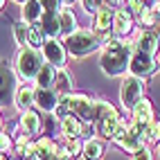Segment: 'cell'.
I'll return each instance as SVG.
<instances>
[{
	"label": "cell",
	"instance_id": "10",
	"mask_svg": "<svg viewBox=\"0 0 160 160\" xmlns=\"http://www.w3.org/2000/svg\"><path fill=\"white\" fill-rule=\"evenodd\" d=\"M133 29V16L129 9H117L113 16V32L115 36H126Z\"/></svg>",
	"mask_w": 160,
	"mask_h": 160
},
{
	"label": "cell",
	"instance_id": "20",
	"mask_svg": "<svg viewBox=\"0 0 160 160\" xmlns=\"http://www.w3.org/2000/svg\"><path fill=\"white\" fill-rule=\"evenodd\" d=\"M20 126H23V131H25L27 135H34V133H38V129H41V120H38V115H36L34 111H25L23 117H20Z\"/></svg>",
	"mask_w": 160,
	"mask_h": 160
},
{
	"label": "cell",
	"instance_id": "8",
	"mask_svg": "<svg viewBox=\"0 0 160 160\" xmlns=\"http://www.w3.org/2000/svg\"><path fill=\"white\" fill-rule=\"evenodd\" d=\"M14 90H16V77H14V72L9 70L7 66L0 63V106L7 104V99L14 95Z\"/></svg>",
	"mask_w": 160,
	"mask_h": 160
},
{
	"label": "cell",
	"instance_id": "32",
	"mask_svg": "<svg viewBox=\"0 0 160 160\" xmlns=\"http://www.w3.org/2000/svg\"><path fill=\"white\" fill-rule=\"evenodd\" d=\"M133 160H153V156H151V151H149L147 147H142L140 151L133 153Z\"/></svg>",
	"mask_w": 160,
	"mask_h": 160
},
{
	"label": "cell",
	"instance_id": "42",
	"mask_svg": "<svg viewBox=\"0 0 160 160\" xmlns=\"http://www.w3.org/2000/svg\"><path fill=\"white\" fill-rule=\"evenodd\" d=\"M0 124H2V122H0Z\"/></svg>",
	"mask_w": 160,
	"mask_h": 160
},
{
	"label": "cell",
	"instance_id": "28",
	"mask_svg": "<svg viewBox=\"0 0 160 160\" xmlns=\"http://www.w3.org/2000/svg\"><path fill=\"white\" fill-rule=\"evenodd\" d=\"M43 12H52V14H59V7H61V0H38Z\"/></svg>",
	"mask_w": 160,
	"mask_h": 160
},
{
	"label": "cell",
	"instance_id": "2",
	"mask_svg": "<svg viewBox=\"0 0 160 160\" xmlns=\"http://www.w3.org/2000/svg\"><path fill=\"white\" fill-rule=\"evenodd\" d=\"M16 68L20 72L23 79H36L38 70L43 68V61H41V54L34 50V48H25L18 52L16 57Z\"/></svg>",
	"mask_w": 160,
	"mask_h": 160
},
{
	"label": "cell",
	"instance_id": "26",
	"mask_svg": "<svg viewBox=\"0 0 160 160\" xmlns=\"http://www.w3.org/2000/svg\"><path fill=\"white\" fill-rule=\"evenodd\" d=\"M144 138H147V142H158L160 140V122H151L147 126V131H144Z\"/></svg>",
	"mask_w": 160,
	"mask_h": 160
},
{
	"label": "cell",
	"instance_id": "16",
	"mask_svg": "<svg viewBox=\"0 0 160 160\" xmlns=\"http://www.w3.org/2000/svg\"><path fill=\"white\" fill-rule=\"evenodd\" d=\"M16 108L20 111V113H25V111H29V106L34 104V90H32L29 86H20L18 90H16Z\"/></svg>",
	"mask_w": 160,
	"mask_h": 160
},
{
	"label": "cell",
	"instance_id": "15",
	"mask_svg": "<svg viewBox=\"0 0 160 160\" xmlns=\"http://www.w3.org/2000/svg\"><path fill=\"white\" fill-rule=\"evenodd\" d=\"M138 50L153 57L158 52V36L153 34V32H142L140 38H138Z\"/></svg>",
	"mask_w": 160,
	"mask_h": 160
},
{
	"label": "cell",
	"instance_id": "1",
	"mask_svg": "<svg viewBox=\"0 0 160 160\" xmlns=\"http://www.w3.org/2000/svg\"><path fill=\"white\" fill-rule=\"evenodd\" d=\"M99 45H102V38L95 32H74L66 41V48L72 57H86L90 52H95Z\"/></svg>",
	"mask_w": 160,
	"mask_h": 160
},
{
	"label": "cell",
	"instance_id": "27",
	"mask_svg": "<svg viewBox=\"0 0 160 160\" xmlns=\"http://www.w3.org/2000/svg\"><path fill=\"white\" fill-rule=\"evenodd\" d=\"M81 5H83V9H86V12L95 14L99 7H106V0H81Z\"/></svg>",
	"mask_w": 160,
	"mask_h": 160
},
{
	"label": "cell",
	"instance_id": "34",
	"mask_svg": "<svg viewBox=\"0 0 160 160\" xmlns=\"http://www.w3.org/2000/svg\"><path fill=\"white\" fill-rule=\"evenodd\" d=\"M45 131H48V133L52 131V120H50V117H48V120H45Z\"/></svg>",
	"mask_w": 160,
	"mask_h": 160
},
{
	"label": "cell",
	"instance_id": "9",
	"mask_svg": "<svg viewBox=\"0 0 160 160\" xmlns=\"http://www.w3.org/2000/svg\"><path fill=\"white\" fill-rule=\"evenodd\" d=\"M113 9L106 5V7H99L95 12V20H92V27H95V34H106L108 29H113Z\"/></svg>",
	"mask_w": 160,
	"mask_h": 160
},
{
	"label": "cell",
	"instance_id": "4",
	"mask_svg": "<svg viewBox=\"0 0 160 160\" xmlns=\"http://www.w3.org/2000/svg\"><path fill=\"white\" fill-rule=\"evenodd\" d=\"M156 68H158V61L151 54H144L140 50H138L129 61V70L133 72V77H149V74L156 72Z\"/></svg>",
	"mask_w": 160,
	"mask_h": 160
},
{
	"label": "cell",
	"instance_id": "33",
	"mask_svg": "<svg viewBox=\"0 0 160 160\" xmlns=\"http://www.w3.org/2000/svg\"><path fill=\"white\" fill-rule=\"evenodd\" d=\"M129 7H131V12H133V14H138V16H140V12L144 9L142 0H129Z\"/></svg>",
	"mask_w": 160,
	"mask_h": 160
},
{
	"label": "cell",
	"instance_id": "21",
	"mask_svg": "<svg viewBox=\"0 0 160 160\" xmlns=\"http://www.w3.org/2000/svg\"><path fill=\"white\" fill-rule=\"evenodd\" d=\"M117 124H120V117H104V120H97V122H95L97 133H102L104 138H115Z\"/></svg>",
	"mask_w": 160,
	"mask_h": 160
},
{
	"label": "cell",
	"instance_id": "29",
	"mask_svg": "<svg viewBox=\"0 0 160 160\" xmlns=\"http://www.w3.org/2000/svg\"><path fill=\"white\" fill-rule=\"evenodd\" d=\"M140 20H142L144 25H153V20H156V12H153L151 7H144L142 12H140Z\"/></svg>",
	"mask_w": 160,
	"mask_h": 160
},
{
	"label": "cell",
	"instance_id": "40",
	"mask_svg": "<svg viewBox=\"0 0 160 160\" xmlns=\"http://www.w3.org/2000/svg\"><path fill=\"white\" fill-rule=\"evenodd\" d=\"M63 2H68V5H70V2H74V0H63Z\"/></svg>",
	"mask_w": 160,
	"mask_h": 160
},
{
	"label": "cell",
	"instance_id": "36",
	"mask_svg": "<svg viewBox=\"0 0 160 160\" xmlns=\"http://www.w3.org/2000/svg\"><path fill=\"white\" fill-rule=\"evenodd\" d=\"M111 2H113V5H120V2H122V0H111Z\"/></svg>",
	"mask_w": 160,
	"mask_h": 160
},
{
	"label": "cell",
	"instance_id": "38",
	"mask_svg": "<svg viewBox=\"0 0 160 160\" xmlns=\"http://www.w3.org/2000/svg\"><path fill=\"white\" fill-rule=\"evenodd\" d=\"M16 2H20V5H25V2H27V0H16Z\"/></svg>",
	"mask_w": 160,
	"mask_h": 160
},
{
	"label": "cell",
	"instance_id": "11",
	"mask_svg": "<svg viewBox=\"0 0 160 160\" xmlns=\"http://www.w3.org/2000/svg\"><path fill=\"white\" fill-rule=\"evenodd\" d=\"M34 104H38L45 113H50L59 104V92H54L52 88H38V90H34Z\"/></svg>",
	"mask_w": 160,
	"mask_h": 160
},
{
	"label": "cell",
	"instance_id": "17",
	"mask_svg": "<svg viewBox=\"0 0 160 160\" xmlns=\"http://www.w3.org/2000/svg\"><path fill=\"white\" fill-rule=\"evenodd\" d=\"M81 153H83L86 160H102V156H104V142L97 140V138H90V140L83 144Z\"/></svg>",
	"mask_w": 160,
	"mask_h": 160
},
{
	"label": "cell",
	"instance_id": "39",
	"mask_svg": "<svg viewBox=\"0 0 160 160\" xmlns=\"http://www.w3.org/2000/svg\"><path fill=\"white\" fill-rule=\"evenodd\" d=\"M0 160H7V156H2V153H0Z\"/></svg>",
	"mask_w": 160,
	"mask_h": 160
},
{
	"label": "cell",
	"instance_id": "23",
	"mask_svg": "<svg viewBox=\"0 0 160 160\" xmlns=\"http://www.w3.org/2000/svg\"><path fill=\"white\" fill-rule=\"evenodd\" d=\"M54 86H57V92L59 95H68L72 90V79H70V74L63 70V68L57 72V83H54Z\"/></svg>",
	"mask_w": 160,
	"mask_h": 160
},
{
	"label": "cell",
	"instance_id": "30",
	"mask_svg": "<svg viewBox=\"0 0 160 160\" xmlns=\"http://www.w3.org/2000/svg\"><path fill=\"white\" fill-rule=\"evenodd\" d=\"M12 144H14L12 138H9L7 133H0V153H2V156L9 153V151H12Z\"/></svg>",
	"mask_w": 160,
	"mask_h": 160
},
{
	"label": "cell",
	"instance_id": "6",
	"mask_svg": "<svg viewBox=\"0 0 160 160\" xmlns=\"http://www.w3.org/2000/svg\"><path fill=\"white\" fill-rule=\"evenodd\" d=\"M43 57H45V61L50 63V66L63 68V63H66V48H63L57 38H50L43 45Z\"/></svg>",
	"mask_w": 160,
	"mask_h": 160
},
{
	"label": "cell",
	"instance_id": "18",
	"mask_svg": "<svg viewBox=\"0 0 160 160\" xmlns=\"http://www.w3.org/2000/svg\"><path fill=\"white\" fill-rule=\"evenodd\" d=\"M61 129H63V133H66L68 140H74V138L81 135V120L74 117V115H68V117L61 120Z\"/></svg>",
	"mask_w": 160,
	"mask_h": 160
},
{
	"label": "cell",
	"instance_id": "31",
	"mask_svg": "<svg viewBox=\"0 0 160 160\" xmlns=\"http://www.w3.org/2000/svg\"><path fill=\"white\" fill-rule=\"evenodd\" d=\"M81 149H83V147L79 144V138H74V140H70V142H68V147H66V151H68L70 156H77V153L81 151Z\"/></svg>",
	"mask_w": 160,
	"mask_h": 160
},
{
	"label": "cell",
	"instance_id": "12",
	"mask_svg": "<svg viewBox=\"0 0 160 160\" xmlns=\"http://www.w3.org/2000/svg\"><path fill=\"white\" fill-rule=\"evenodd\" d=\"M41 29H43L45 36L54 38L57 34H61V25H59V14H52V12H43L41 16Z\"/></svg>",
	"mask_w": 160,
	"mask_h": 160
},
{
	"label": "cell",
	"instance_id": "41",
	"mask_svg": "<svg viewBox=\"0 0 160 160\" xmlns=\"http://www.w3.org/2000/svg\"><path fill=\"white\" fill-rule=\"evenodd\" d=\"M2 2H5V0H0V7H2Z\"/></svg>",
	"mask_w": 160,
	"mask_h": 160
},
{
	"label": "cell",
	"instance_id": "25",
	"mask_svg": "<svg viewBox=\"0 0 160 160\" xmlns=\"http://www.w3.org/2000/svg\"><path fill=\"white\" fill-rule=\"evenodd\" d=\"M27 29H29V25H25V23H16L14 25V34H16V41H18V45H27Z\"/></svg>",
	"mask_w": 160,
	"mask_h": 160
},
{
	"label": "cell",
	"instance_id": "14",
	"mask_svg": "<svg viewBox=\"0 0 160 160\" xmlns=\"http://www.w3.org/2000/svg\"><path fill=\"white\" fill-rule=\"evenodd\" d=\"M41 16H43V7H41L38 0H27L23 7V23H38Z\"/></svg>",
	"mask_w": 160,
	"mask_h": 160
},
{
	"label": "cell",
	"instance_id": "7",
	"mask_svg": "<svg viewBox=\"0 0 160 160\" xmlns=\"http://www.w3.org/2000/svg\"><path fill=\"white\" fill-rule=\"evenodd\" d=\"M131 122L135 126H140V129L147 131V126L153 122V108H151V104H149L147 99H140L135 106H133V111H131Z\"/></svg>",
	"mask_w": 160,
	"mask_h": 160
},
{
	"label": "cell",
	"instance_id": "3",
	"mask_svg": "<svg viewBox=\"0 0 160 160\" xmlns=\"http://www.w3.org/2000/svg\"><path fill=\"white\" fill-rule=\"evenodd\" d=\"M142 92H144V83H142V79L140 77H126L124 79V83H122V104H124V108H129V111H133V106L142 99Z\"/></svg>",
	"mask_w": 160,
	"mask_h": 160
},
{
	"label": "cell",
	"instance_id": "37",
	"mask_svg": "<svg viewBox=\"0 0 160 160\" xmlns=\"http://www.w3.org/2000/svg\"><path fill=\"white\" fill-rule=\"evenodd\" d=\"M59 160H72V156H68V158H59Z\"/></svg>",
	"mask_w": 160,
	"mask_h": 160
},
{
	"label": "cell",
	"instance_id": "24",
	"mask_svg": "<svg viewBox=\"0 0 160 160\" xmlns=\"http://www.w3.org/2000/svg\"><path fill=\"white\" fill-rule=\"evenodd\" d=\"M54 115L59 117V120H63V117L70 115V92L68 95H59V104L54 108Z\"/></svg>",
	"mask_w": 160,
	"mask_h": 160
},
{
	"label": "cell",
	"instance_id": "22",
	"mask_svg": "<svg viewBox=\"0 0 160 160\" xmlns=\"http://www.w3.org/2000/svg\"><path fill=\"white\" fill-rule=\"evenodd\" d=\"M27 45L34 48V50L45 45V34H43V29H41V25H29V29H27Z\"/></svg>",
	"mask_w": 160,
	"mask_h": 160
},
{
	"label": "cell",
	"instance_id": "13",
	"mask_svg": "<svg viewBox=\"0 0 160 160\" xmlns=\"http://www.w3.org/2000/svg\"><path fill=\"white\" fill-rule=\"evenodd\" d=\"M57 68L54 66H50V63H43V68L38 70L36 74V86L38 88H52L57 83Z\"/></svg>",
	"mask_w": 160,
	"mask_h": 160
},
{
	"label": "cell",
	"instance_id": "35",
	"mask_svg": "<svg viewBox=\"0 0 160 160\" xmlns=\"http://www.w3.org/2000/svg\"><path fill=\"white\" fill-rule=\"evenodd\" d=\"M153 9H156V12L160 14V2H156V7H153Z\"/></svg>",
	"mask_w": 160,
	"mask_h": 160
},
{
	"label": "cell",
	"instance_id": "5",
	"mask_svg": "<svg viewBox=\"0 0 160 160\" xmlns=\"http://www.w3.org/2000/svg\"><path fill=\"white\" fill-rule=\"evenodd\" d=\"M92 106H95V102L88 99L86 95H70V115L79 117V120H86V122L95 120Z\"/></svg>",
	"mask_w": 160,
	"mask_h": 160
},
{
	"label": "cell",
	"instance_id": "19",
	"mask_svg": "<svg viewBox=\"0 0 160 160\" xmlns=\"http://www.w3.org/2000/svg\"><path fill=\"white\" fill-rule=\"evenodd\" d=\"M59 25H61V34H74L77 32V18H74V14L70 12V9H61L59 14Z\"/></svg>",
	"mask_w": 160,
	"mask_h": 160
}]
</instances>
